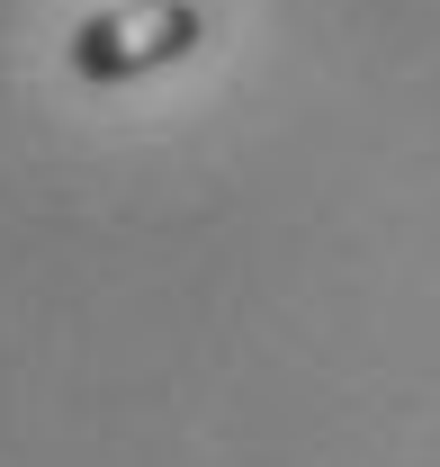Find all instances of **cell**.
I'll list each match as a JSON object with an SVG mask.
<instances>
[{
  "instance_id": "1",
  "label": "cell",
  "mask_w": 440,
  "mask_h": 467,
  "mask_svg": "<svg viewBox=\"0 0 440 467\" xmlns=\"http://www.w3.org/2000/svg\"><path fill=\"white\" fill-rule=\"evenodd\" d=\"M198 46H207V9L198 0H100V9L72 18L63 63L90 90H126V81H153L171 63H189Z\"/></svg>"
}]
</instances>
